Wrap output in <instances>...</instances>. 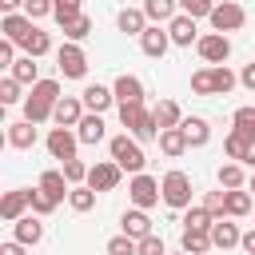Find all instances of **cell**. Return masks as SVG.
I'll return each instance as SVG.
<instances>
[{
	"label": "cell",
	"mask_w": 255,
	"mask_h": 255,
	"mask_svg": "<svg viewBox=\"0 0 255 255\" xmlns=\"http://www.w3.org/2000/svg\"><path fill=\"white\" fill-rule=\"evenodd\" d=\"M0 32H4V40H12V44H20L28 32H32V20L24 16V12H8L4 20H0Z\"/></svg>",
	"instance_id": "cell-25"
},
{
	"label": "cell",
	"mask_w": 255,
	"mask_h": 255,
	"mask_svg": "<svg viewBox=\"0 0 255 255\" xmlns=\"http://www.w3.org/2000/svg\"><path fill=\"white\" fill-rule=\"evenodd\" d=\"M36 124L32 120H20V124H8V147H16V151H28V147H36Z\"/></svg>",
	"instance_id": "cell-19"
},
{
	"label": "cell",
	"mask_w": 255,
	"mask_h": 255,
	"mask_svg": "<svg viewBox=\"0 0 255 255\" xmlns=\"http://www.w3.org/2000/svg\"><path fill=\"white\" fill-rule=\"evenodd\" d=\"M247 191H255V171H251V175H247Z\"/></svg>",
	"instance_id": "cell-56"
},
{
	"label": "cell",
	"mask_w": 255,
	"mask_h": 255,
	"mask_svg": "<svg viewBox=\"0 0 255 255\" xmlns=\"http://www.w3.org/2000/svg\"><path fill=\"white\" fill-rule=\"evenodd\" d=\"M239 247H243L247 255H255V227H251V231H243V239H239Z\"/></svg>",
	"instance_id": "cell-53"
},
{
	"label": "cell",
	"mask_w": 255,
	"mask_h": 255,
	"mask_svg": "<svg viewBox=\"0 0 255 255\" xmlns=\"http://www.w3.org/2000/svg\"><path fill=\"white\" fill-rule=\"evenodd\" d=\"M68 207H72V211H80V215H84V211H92V207H96V191H92L88 183L72 187V195H68Z\"/></svg>",
	"instance_id": "cell-36"
},
{
	"label": "cell",
	"mask_w": 255,
	"mask_h": 255,
	"mask_svg": "<svg viewBox=\"0 0 255 255\" xmlns=\"http://www.w3.org/2000/svg\"><path fill=\"white\" fill-rule=\"evenodd\" d=\"M239 84H243L247 92H255V60H251V64H243V72H239Z\"/></svg>",
	"instance_id": "cell-51"
},
{
	"label": "cell",
	"mask_w": 255,
	"mask_h": 255,
	"mask_svg": "<svg viewBox=\"0 0 255 255\" xmlns=\"http://www.w3.org/2000/svg\"><path fill=\"white\" fill-rule=\"evenodd\" d=\"M12 231H16V243H24V247H36V243L44 239V223H40V215H24V219H16Z\"/></svg>",
	"instance_id": "cell-20"
},
{
	"label": "cell",
	"mask_w": 255,
	"mask_h": 255,
	"mask_svg": "<svg viewBox=\"0 0 255 255\" xmlns=\"http://www.w3.org/2000/svg\"><path fill=\"white\" fill-rule=\"evenodd\" d=\"M120 124L128 135H135L139 143L147 139H159V128H155V116L147 104H120Z\"/></svg>",
	"instance_id": "cell-2"
},
{
	"label": "cell",
	"mask_w": 255,
	"mask_h": 255,
	"mask_svg": "<svg viewBox=\"0 0 255 255\" xmlns=\"http://www.w3.org/2000/svg\"><path fill=\"white\" fill-rule=\"evenodd\" d=\"M20 48H24V56L40 60V56H48V52H52V36H48L44 28H36V24H32V32L20 40Z\"/></svg>",
	"instance_id": "cell-26"
},
{
	"label": "cell",
	"mask_w": 255,
	"mask_h": 255,
	"mask_svg": "<svg viewBox=\"0 0 255 255\" xmlns=\"http://www.w3.org/2000/svg\"><path fill=\"white\" fill-rule=\"evenodd\" d=\"M104 251H108V255H139V243H135L131 235H124V231H120L116 239H108V247H104Z\"/></svg>",
	"instance_id": "cell-44"
},
{
	"label": "cell",
	"mask_w": 255,
	"mask_h": 255,
	"mask_svg": "<svg viewBox=\"0 0 255 255\" xmlns=\"http://www.w3.org/2000/svg\"><path fill=\"white\" fill-rule=\"evenodd\" d=\"M191 92H195V96H215V76H211V68L191 72Z\"/></svg>",
	"instance_id": "cell-41"
},
{
	"label": "cell",
	"mask_w": 255,
	"mask_h": 255,
	"mask_svg": "<svg viewBox=\"0 0 255 255\" xmlns=\"http://www.w3.org/2000/svg\"><path fill=\"white\" fill-rule=\"evenodd\" d=\"M40 187H44L52 199H68V195H72V183H68V175H64L60 167L44 171V175H40Z\"/></svg>",
	"instance_id": "cell-28"
},
{
	"label": "cell",
	"mask_w": 255,
	"mask_h": 255,
	"mask_svg": "<svg viewBox=\"0 0 255 255\" xmlns=\"http://www.w3.org/2000/svg\"><path fill=\"white\" fill-rule=\"evenodd\" d=\"M60 100H64V96H60V80H40V84H32V92H28V100H24V120H32L36 128L48 124Z\"/></svg>",
	"instance_id": "cell-1"
},
{
	"label": "cell",
	"mask_w": 255,
	"mask_h": 255,
	"mask_svg": "<svg viewBox=\"0 0 255 255\" xmlns=\"http://www.w3.org/2000/svg\"><path fill=\"white\" fill-rule=\"evenodd\" d=\"M128 195H131V207H143V211H151V207L163 199V191H159V179H151L147 171L131 175V183H128Z\"/></svg>",
	"instance_id": "cell-6"
},
{
	"label": "cell",
	"mask_w": 255,
	"mask_h": 255,
	"mask_svg": "<svg viewBox=\"0 0 255 255\" xmlns=\"http://www.w3.org/2000/svg\"><path fill=\"white\" fill-rule=\"evenodd\" d=\"M179 128H183V135H187L191 147H207V143H211V124H207L203 116H187Z\"/></svg>",
	"instance_id": "cell-21"
},
{
	"label": "cell",
	"mask_w": 255,
	"mask_h": 255,
	"mask_svg": "<svg viewBox=\"0 0 255 255\" xmlns=\"http://www.w3.org/2000/svg\"><path fill=\"white\" fill-rule=\"evenodd\" d=\"M183 231H211V223H215V215L203 207V203H191L187 211H183Z\"/></svg>",
	"instance_id": "cell-29"
},
{
	"label": "cell",
	"mask_w": 255,
	"mask_h": 255,
	"mask_svg": "<svg viewBox=\"0 0 255 255\" xmlns=\"http://www.w3.org/2000/svg\"><path fill=\"white\" fill-rule=\"evenodd\" d=\"M76 135H80V143H100V139H104V116H100V112H88V116L80 120Z\"/></svg>",
	"instance_id": "cell-30"
},
{
	"label": "cell",
	"mask_w": 255,
	"mask_h": 255,
	"mask_svg": "<svg viewBox=\"0 0 255 255\" xmlns=\"http://www.w3.org/2000/svg\"><path fill=\"white\" fill-rule=\"evenodd\" d=\"M80 100H84V108H88V112H100V116H104V112L116 104V92H112V88H104V84H88V88L80 92Z\"/></svg>",
	"instance_id": "cell-17"
},
{
	"label": "cell",
	"mask_w": 255,
	"mask_h": 255,
	"mask_svg": "<svg viewBox=\"0 0 255 255\" xmlns=\"http://www.w3.org/2000/svg\"><path fill=\"white\" fill-rule=\"evenodd\" d=\"M143 16L151 24H171L179 16V0H143Z\"/></svg>",
	"instance_id": "cell-23"
},
{
	"label": "cell",
	"mask_w": 255,
	"mask_h": 255,
	"mask_svg": "<svg viewBox=\"0 0 255 255\" xmlns=\"http://www.w3.org/2000/svg\"><path fill=\"white\" fill-rule=\"evenodd\" d=\"M211 76H215V96H227V92L239 84V76H235L227 64H215V68H211Z\"/></svg>",
	"instance_id": "cell-38"
},
{
	"label": "cell",
	"mask_w": 255,
	"mask_h": 255,
	"mask_svg": "<svg viewBox=\"0 0 255 255\" xmlns=\"http://www.w3.org/2000/svg\"><path fill=\"white\" fill-rule=\"evenodd\" d=\"M159 151H163L167 159H179L183 151H191V143H187L183 128H167V131H159Z\"/></svg>",
	"instance_id": "cell-22"
},
{
	"label": "cell",
	"mask_w": 255,
	"mask_h": 255,
	"mask_svg": "<svg viewBox=\"0 0 255 255\" xmlns=\"http://www.w3.org/2000/svg\"><path fill=\"white\" fill-rule=\"evenodd\" d=\"M151 116H155V128H159V131H167V128H179V124H183V112H179V104H175V100H159V104L151 108Z\"/></svg>",
	"instance_id": "cell-27"
},
{
	"label": "cell",
	"mask_w": 255,
	"mask_h": 255,
	"mask_svg": "<svg viewBox=\"0 0 255 255\" xmlns=\"http://www.w3.org/2000/svg\"><path fill=\"white\" fill-rule=\"evenodd\" d=\"M167 36H171V44H175V48H191V44H199V28H195V20H191V16H183V12L167 24Z\"/></svg>",
	"instance_id": "cell-15"
},
{
	"label": "cell",
	"mask_w": 255,
	"mask_h": 255,
	"mask_svg": "<svg viewBox=\"0 0 255 255\" xmlns=\"http://www.w3.org/2000/svg\"><path fill=\"white\" fill-rule=\"evenodd\" d=\"M243 167H251V171H255V147L247 151V159H243Z\"/></svg>",
	"instance_id": "cell-55"
},
{
	"label": "cell",
	"mask_w": 255,
	"mask_h": 255,
	"mask_svg": "<svg viewBox=\"0 0 255 255\" xmlns=\"http://www.w3.org/2000/svg\"><path fill=\"white\" fill-rule=\"evenodd\" d=\"M203 207H207L215 219H227V191H223V187H219V191H207V195H203Z\"/></svg>",
	"instance_id": "cell-46"
},
{
	"label": "cell",
	"mask_w": 255,
	"mask_h": 255,
	"mask_svg": "<svg viewBox=\"0 0 255 255\" xmlns=\"http://www.w3.org/2000/svg\"><path fill=\"white\" fill-rule=\"evenodd\" d=\"M195 52H199V60H203L207 68H215V64H227V56H231V40H227L223 32H207V36H199Z\"/></svg>",
	"instance_id": "cell-8"
},
{
	"label": "cell",
	"mask_w": 255,
	"mask_h": 255,
	"mask_svg": "<svg viewBox=\"0 0 255 255\" xmlns=\"http://www.w3.org/2000/svg\"><path fill=\"white\" fill-rule=\"evenodd\" d=\"M251 211H255V203H251V191H247V187L227 191V219H243V215H251Z\"/></svg>",
	"instance_id": "cell-34"
},
{
	"label": "cell",
	"mask_w": 255,
	"mask_h": 255,
	"mask_svg": "<svg viewBox=\"0 0 255 255\" xmlns=\"http://www.w3.org/2000/svg\"><path fill=\"white\" fill-rule=\"evenodd\" d=\"M60 32H64V40H72V44H80L88 32H92V20L88 16H76V20H68V24H60Z\"/></svg>",
	"instance_id": "cell-37"
},
{
	"label": "cell",
	"mask_w": 255,
	"mask_h": 255,
	"mask_svg": "<svg viewBox=\"0 0 255 255\" xmlns=\"http://www.w3.org/2000/svg\"><path fill=\"white\" fill-rule=\"evenodd\" d=\"M215 243H211V231H183L179 235V251H187V255H207Z\"/></svg>",
	"instance_id": "cell-32"
},
{
	"label": "cell",
	"mask_w": 255,
	"mask_h": 255,
	"mask_svg": "<svg viewBox=\"0 0 255 255\" xmlns=\"http://www.w3.org/2000/svg\"><path fill=\"white\" fill-rule=\"evenodd\" d=\"M120 179H124V167H120L116 159H100V163H92V171H88V187H92V191H116Z\"/></svg>",
	"instance_id": "cell-10"
},
{
	"label": "cell",
	"mask_w": 255,
	"mask_h": 255,
	"mask_svg": "<svg viewBox=\"0 0 255 255\" xmlns=\"http://www.w3.org/2000/svg\"><path fill=\"white\" fill-rule=\"evenodd\" d=\"M112 92H116V104H143V80H139V76H131V72L116 76Z\"/></svg>",
	"instance_id": "cell-16"
},
{
	"label": "cell",
	"mask_w": 255,
	"mask_h": 255,
	"mask_svg": "<svg viewBox=\"0 0 255 255\" xmlns=\"http://www.w3.org/2000/svg\"><path fill=\"white\" fill-rule=\"evenodd\" d=\"M175 255H187V251H175Z\"/></svg>",
	"instance_id": "cell-57"
},
{
	"label": "cell",
	"mask_w": 255,
	"mask_h": 255,
	"mask_svg": "<svg viewBox=\"0 0 255 255\" xmlns=\"http://www.w3.org/2000/svg\"><path fill=\"white\" fill-rule=\"evenodd\" d=\"M108 151H112V159L124 167V171H131V175H139L143 167H147V155H143V143L135 139V135H128V131H120V135H112L108 139Z\"/></svg>",
	"instance_id": "cell-3"
},
{
	"label": "cell",
	"mask_w": 255,
	"mask_h": 255,
	"mask_svg": "<svg viewBox=\"0 0 255 255\" xmlns=\"http://www.w3.org/2000/svg\"><path fill=\"white\" fill-rule=\"evenodd\" d=\"M235 131H243V135H251L255 139V108H235Z\"/></svg>",
	"instance_id": "cell-48"
},
{
	"label": "cell",
	"mask_w": 255,
	"mask_h": 255,
	"mask_svg": "<svg viewBox=\"0 0 255 255\" xmlns=\"http://www.w3.org/2000/svg\"><path fill=\"white\" fill-rule=\"evenodd\" d=\"M28 207H32V187H12L0 199V219L4 223H16V219H24Z\"/></svg>",
	"instance_id": "cell-11"
},
{
	"label": "cell",
	"mask_w": 255,
	"mask_h": 255,
	"mask_svg": "<svg viewBox=\"0 0 255 255\" xmlns=\"http://www.w3.org/2000/svg\"><path fill=\"white\" fill-rule=\"evenodd\" d=\"M20 88H24L20 80L4 76V80H0V104H4V108H12V104H20V100H28V96H20Z\"/></svg>",
	"instance_id": "cell-42"
},
{
	"label": "cell",
	"mask_w": 255,
	"mask_h": 255,
	"mask_svg": "<svg viewBox=\"0 0 255 255\" xmlns=\"http://www.w3.org/2000/svg\"><path fill=\"white\" fill-rule=\"evenodd\" d=\"M8 76L20 80V84H40V64H36L32 56H20V60L8 68Z\"/></svg>",
	"instance_id": "cell-35"
},
{
	"label": "cell",
	"mask_w": 255,
	"mask_h": 255,
	"mask_svg": "<svg viewBox=\"0 0 255 255\" xmlns=\"http://www.w3.org/2000/svg\"><path fill=\"white\" fill-rule=\"evenodd\" d=\"M56 68H60L64 80H84V76H88V52H84L80 44L64 40V44L56 48Z\"/></svg>",
	"instance_id": "cell-5"
},
{
	"label": "cell",
	"mask_w": 255,
	"mask_h": 255,
	"mask_svg": "<svg viewBox=\"0 0 255 255\" xmlns=\"http://www.w3.org/2000/svg\"><path fill=\"white\" fill-rule=\"evenodd\" d=\"M0 8H4V16L8 12H24V0H0Z\"/></svg>",
	"instance_id": "cell-54"
},
{
	"label": "cell",
	"mask_w": 255,
	"mask_h": 255,
	"mask_svg": "<svg viewBox=\"0 0 255 255\" xmlns=\"http://www.w3.org/2000/svg\"><path fill=\"white\" fill-rule=\"evenodd\" d=\"M56 4V24H68V20H76V16H84V0H52Z\"/></svg>",
	"instance_id": "cell-40"
},
{
	"label": "cell",
	"mask_w": 255,
	"mask_h": 255,
	"mask_svg": "<svg viewBox=\"0 0 255 255\" xmlns=\"http://www.w3.org/2000/svg\"><path fill=\"white\" fill-rule=\"evenodd\" d=\"M179 12L191 16V20H203V16L215 12V0H179Z\"/></svg>",
	"instance_id": "cell-45"
},
{
	"label": "cell",
	"mask_w": 255,
	"mask_h": 255,
	"mask_svg": "<svg viewBox=\"0 0 255 255\" xmlns=\"http://www.w3.org/2000/svg\"><path fill=\"white\" fill-rule=\"evenodd\" d=\"M159 191H163V203L171 211H187L191 207V175L187 171H167L159 179Z\"/></svg>",
	"instance_id": "cell-4"
},
{
	"label": "cell",
	"mask_w": 255,
	"mask_h": 255,
	"mask_svg": "<svg viewBox=\"0 0 255 255\" xmlns=\"http://www.w3.org/2000/svg\"><path fill=\"white\" fill-rule=\"evenodd\" d=\"M56 12V4L52 0H24V16L36 24V20H44V16H52Z\"/></svg>",
	"instance_id": "cell-47"
},
{
	"label": "cell",
	"mask_w": 255,
	"mask_h": 255,
	"mask_svg": "<svg viewBox=\"0 0 255 255\" xmlns=\"http://www.w3.org/2000/svg\"><path fill=\"white\" fill-rule=\"evenodd\" d=\"M239 239H243L239 223H231V219H215V223H211V243H215L219 251H231V247H239Z\"/></svg>",
	"instance_id": "cell-18"
},
{
	"label": "cell",
	"mask_w": 255,
	"mask_h": 255,
	"mask_svg": "<svg viewBox=\"0 0 255 255\" xmlns=\"http://www.w3.org/2000/svg\"><path fill=\"white\" fill-rule=\"evenodd\" d=\"M20 56H16V44L12 40H0V68H12Z\"/></svg>",
	"instance_id": "cell-50"
},
{
	"label": "cell",
	"mask_w": 255,
	"mask_h": 255,
	"mask_svg": "<svg viewBox=\"0 0 255 255\" xmlns=\"http://www.w3.org/2000/svg\"><path fill=\"white\" fill-rule=\"evenodd\" d=\"M44 143H48V155H52V159H60V163H68V159H76V147H80V135H76L72 128H52Z\"/></svg>",
	"instance_id": "cell-9"
},
{
	"label": "cell",
	"mask_w": 255,
	"mask_h": 255,
	"mask_svg": "<svg viewBox=\"0 0 255 255\" xmlns=\"http://www.w3.org/2000/svg\"><path fill=\"white\" fill-rule=\"evenodd\" d=\"M251 147H255V139H251V135H243V131H235V128H231V135L223 139V151H227V159H235V163H243Z\"/></svg>",
	"instance_id": "cell-33"
},
{
	"label": "cell",
	"mask_w": 255,
	"mask_h": 255,
	"mask_svg": "<svg viewBox=\"0 0 255 255\" xmlns=\"http://www.w3.org/2000/svg\"><path fill=\"white\" fill-rule=\"evenodd\" d=\"M139 255H167V247L159 235H147V239H139Z\"/></svg>",
	"instance_id": "cell-49"
},
{
	"label": "cell",
	"mask_w": 255,
	"mask_h": 255,
	"mask_svg": "<svg viewBox=\"0 0 255 255\" xmlns=\"http://www.w3.org/2000/svg\"><path fill=\"white\" fill-rule=\"evenodd\" d=\"M120 227H124V235H131L135 243L147 239V235H155V231H151V215H147L143 207H128V211L120 215Z\"/></svg>",
	"instance_id": "cell-13"
},
{
	"label": "cell",
	"mask_w": 255,
	"mask_h": 255,
	"mask_svg": "<svg viewBox=\"0 0 255 255\" xmlns=\"http://www.w3.org/2000/svg\"><path fill=\"white\" fill-rule=\"evenodd\" d=\"M211 20V32H239L243 24H247V12H243V4H235V0H223V4H215V12L207 16Z\"/></svg>",
	"instance_id": "cell-7"
},
{
	"label": "cell",
	"mask_w": 255,
	"mask_h": 255,
	"mask_svg": "<svg viewBox=\"0 0 255 255\" xmlns=\"http://www.w3.org/2000/svg\"><path fill=\"white\" fill-rule=\"evenodd\" d=\"M139 48H143V56H151V60H163V56H167V48H171L167 24H147V32L139 36Z\"/></svg>",
	"instance_id": "cell-12"
},
{
	"label": "cell",
	"mask_w": 255,
	"mask_h": 255,
	"mask_svg": "<svg viewBox=\"0 0 255 255\" xmlns=\"http://www.w3.org/2000/svg\"><path fill=\"white\" fill-rule=\"evenodd\" d=\"M56 203H60V199H52L40 183L32 187V215H40V219H44V215H52V211H56Z\"/></svg>",
	"instance_id": "cell-39"
},
{
	"label": "cell",
	"mask_w": 255,
	"mask_h": 255,
	"mask_svg": "<svg viewBox=\"0 0 255 255\" xmlns=\"http://www.w3.org/2000/svg\"><path fill=\"white\" fill-rule=\"evenodd\" d=\"M116 28H120L124 36H143V32H147V16H143V8H124V12L116 16Z\"/></svg>",
	"instance_id": "cell-24"
},
{
	"label": "cell",
	"mask_w": 255,
	"mask_h": 255,
	"mask_svg": "<svg viewBox=\"0 0 255 255\" xmlns=\"http://www.w3.org/2000/svg\"><path fill=\"white\" fill-rule=\"evenodd\" d=\"M0 255H24V243L8 239V243H0Z\"/></svg>",
	"instance_id": "cell-52"
},
{
	"label": "cell",
	"mask_w": 255,
	"mask_h": 255,
	"mask_svg": "<svg viewBox=\"0 0 255 255\" xmlns=\"http://www.w3.org/2000/svg\"><path fill=\"white\" fill-rule=\"evenodd\" d=\"M60 171L68 175L72 187H80V183H88V171H92V167H88L84 159H68V163H60Z\"/></svg>",
	"instance_id": "cell-43"
},
{
	"label": "cell",
	"mask_w": 255,
	"mask_h": 255,
	"mask_svg": "<svg viewBox=\"0 0 255 255\" xmlns=\"http://www.w3.org/2000/svg\"><path fill=\"white\" fill-rule=\"evenodd\" d=\"M219 187H223V191H239V187H247V171H243V163L227 159V163L219 167Z\"/></svg>",
	"instance_id": "cell-31"
},
{
	"label": "cell",
	"mask_w": 255,
	"mask_h": 255,
	"mask_svg": "<svg viewBox=\"0 0 255 255\" xmlns=\"http://www.w3.org/2000/svg\"><path fill=\"white\" fill-rule=\"evenodd\" d=\"M84 116H88V112H84V100H80V96H64V100L56 104V112H52L56 128H80Z\"/></svg>",
	"instance_id": "cell-14"
}]
</instances>
